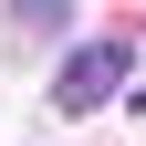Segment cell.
<instances>
[{
    "label": "cell",
    "mask_w": 146,
    "mask_h": 146,
    "mask_svg": "<svg viewBox=\"0 0 146 146\" xmlns=\"http://www.w3.org/2000/svg\"><path fill=\"white\" fill-rule=\"evenodd\" d=\"M125 73H136V63H125V42H115V31H104V42H73V63L52 73V115H94Z\"/></svg>",
    "instance_id": "cell-1"
}]
</instances>
